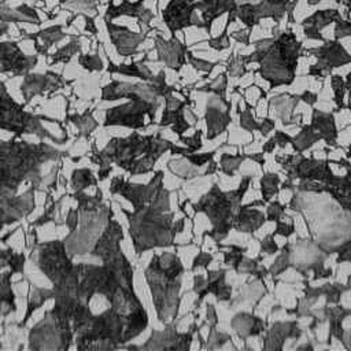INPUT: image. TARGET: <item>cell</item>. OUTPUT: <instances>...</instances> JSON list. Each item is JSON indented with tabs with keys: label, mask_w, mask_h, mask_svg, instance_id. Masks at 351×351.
Masks as SVG:
<instances>
[{
	"label": "cell",
	"mask_w": 351,
	"mask_h": 351,
	"mask_svg": "<svg viewBox=\"0 0 351 351\" xmlns=\"http://www.w3.org/2000/svg\"><path fill=\"white\" fill-rule=\"evenodd\" d=\"M271 33V37L254 41V51L243 55L245 66L256 64L254 73L269 84V90L293 84L304 51L303 41L292 29L280 30V26L274 25Z\"/></svg>",
	"instance_id": "obj_1"
},
{
	"label": "cell",
	"mask_w": 351,
	"mask_h": 351,
	"mask_svg": "<svg viewBox=\"0 0 351 351\" xmlns=\"http://www.w3.org/2000/svg\"><path fill=\"white\" fill-rule=\"evenodd\" d=\"M62 152L41 141L32 144L22 140L0 141V197L16 195L21 184L29 181L37 191L44 177L41 167L49 160H56Z\"/></svg>",
	"instance_id": "obj_2"
},
{
	"label": "cell",
	"mask_w": 351,
	"mask_h": 351,
	"mask_svg": "<svg viewBox=\"0 0 351 351\" xmlns=\"http://www.w3.org/2000/svg\"><path fill=\"white\" fill-rule=\"evenodd\" d=\"M171 141L163 138L159 132H132L128 137H114L107 145L97 151L93 147L90 160L97 166L115 163L130 176L152 173L156 162L170 149Z\"/></svg>",
	"instance_id": "obj_3"
},
{
	"label": "cell",
	"mask_w": 351,
	"mask_h": 351,
	"mask_svg": "<svg viewBox=\"0 0 351 351\" xmlns=\"http://www.w3.org/2000/svg\"><path fill=\"white\" fill-rule=\"evenodd\" d=\"M170 192L162 186L148 204L133 211L119 207L128 219L129 234L138 258L154 248L173 245L174 210L170 204Z\"/></svg>",
	"instance_id": "obj_4"
},
{
	"label": "cell",
	"mask_w": 351,
	"mask_h": 351,
	"mask_svg": "<svg viewBox=\"0 0 351 351\" xmlns=\"http://www.w3.org/2000/svg\"><path fill=\"white\" fill-rule=\"evenodd\" d=\"M163 250L162 252L152 254L144 277L158 319L167 325L178 318L182 278L186 267L180 259L176 245L165 247Z\"/></svg>",
	"instance_id": "obj_5"
},
{
	"label": "cell",
	"mask_w": 351,
	"mask_h": 351,
	"mask_svg": "<svg viewBox=\"0 0 351 351\" xmlns=\"http://www.w3.org/2000/svg\"><path fill=\"white\" fill-rule=\"evenodd\" d=\"M193 204L196 213H203L210 221L211 229L207 233L217 243H221L234 228L239 210L243 204V196L239 195L236 188L223 191L214 181Z\"/></svg>",
	"instance_id": "obj_6"
},
{
	"label": "cell",
	"mask_w": 351,
	"mask_h": 351,
	"mask_svg": "<svg viewBox=\"0 0 351 351\" xmlns=\"http://www.w3.org/2000/svg\"><path fill=\"white\" fill-rule=\"evenodd\" d=\"M43 121H49L45 115H36L25 110L23 104L16 103L7 92L4 82L0 81V129L15 133L18 138L22 134H34L38 138H49L53 143H66L67 136L58 138L51 134L44 126Z\"/></svg>",
	"instance_id": "obj_7"
},
{
	"label": "cell",
	"mask_w": 351,
	"mask_h": 351,
	"mask_svg": "<svg viewBox=\"0 0 351 351\" xmlns=\"http://www.w3.org/2000/svg\"><path fill=\"white\" fill-rule=\"evenodd\" d=\"M78 223L74 230L63 239L66 251L70 258L75 255L89 254L93 248L96 240L100 237L107 222L114 217L110 206L103 203V206L95 211H81L78 210Z\"/></svg>",
	"instance_id": "obj_8"
},
{
	"label": "cell",
	"mask_w": 351,
	"mask_h": 351,
	"mask_svg": "<svg viewBox=\"0 0 351 351\" xmlns=\"http://www.w3.org/2000/svg\"><path fill=\"white\" fill-rule=\"evenodd\" d=\"M234 18L251 33L262 19H271L276 26H280L281 19L287 15L288 22L293 23V11L298 0H233Z\"/></svg>",
	"instance_id": "obj_9"
},
{
	"label": "cell",
	"mask_w": 351,
	"mask_h": 351,
	"mask_svg": "<svg viewBox=\"0 0 351 351\" xmlns=\"http://www.w3.org/2000/svg\"><path fill=\"white\" fill-rule=\"evenodd\" d=\"M314 56L315 63L308 67V77L324 81L337 67L351 63V53L347 52L340 40H325L322 45L304 48L303 56Z\"/></svg>",
	"instance_id": "obj_10"
},
{
	"label": "cell",
	"mask_w": 351,
	"mask_h": 351,
	"mask_svg": "<svg viewBox=\"0 0 351 351\" xmlns=\"http://www.w3.org/2000/svg\"><path fill=\"white\" fill-rule=\"evenodd\" d=\"M163 176L165 171L162 169L155 170L154 176L147 184H133L125 180L122 176L112 177L110 184V192L114 195L123 196L134 208H140L148 204L158 193V191L163 186Z\"/></svg>",
	"instance_id": "obj_11"
},
{
	"label": "cell",
	"mask_w": 351,
	"mask_h": 351,
	"mask_svg": "<svg viewBox=\"0 0 351 351\" xmlns=\"http://www.w3.org/2000/svg\"><path fill=\"white\" fill-rule=\"evenodd\" d=\"M203 122L206 125V138L213 140L226 132L232 122V106L230 100L210 93L204 114H202Z\"/></svg>",
	"instance_id": "obj_12"
},
{
	"label": "cell",
	"mask_w": 351,
	"mask_h": 351,
	"mask_svg": "<svg viewBox=\"0 0 351 351\" xmlns=\"http://www.w3.org/2000/svg\"><path fill=\"white\" fill-rule=\"evenodd\" d=\"M30 350H67V344L60 328L47 311L44 319L37 322L29 332Z\"/></svg>",
	"instance_id": "obj_13"
},
{
	"label": "cell",
	"mask_w": 351,
	"mask_h": 351,
	"mask_svg": "<svg viewBox=\"0 0 351 351\" xmlns=\"http://www.w3.org/2000/svg\"><path fill=\"white\" fill-rule=\"evenodd\" d=\"M36 191L37 188L30 185L23 195H7L0 197V232L5 225L18 222L34 210Z\"/></svg>",
	"instance_id": "obj_14"
},
{
	"label": "cell",
	"mask_w": 351,
	"mask_h": 351,
	"mask_svg": "<svg viewBox=\"0 0 351 351\" xmlns=\"http://www.w3.org/2000/svg\"><path fill=\"white\" fill-rule=\"evenodd\" d=\"M154 47L156 51V60L162 62L167 69L180 73L182 66L186 64V52L189 47L182 43L177 36L165 38L156 33L154 36Z\"/></svg>",
	"instance_id": "obj_15"
},
{
	"label": "cell",
	"mask_w": 351,
	"mask_h": 351,
	"mask_svg": "<svg viewBox=\"0 0 351 351\" xmlns=\"http://www.w3.org/2000/svg\"><path fill=\"white\" fill-rule=\"evenodd\" d=\"M37 63L36 56H26L16 43L0 44V73L27 74Z\"/></svg>",
	"instance_id": "obj_16"
},
{
	"label": "cell",
	"mask_w": 351,
	"mask_h": 351,
	"mask_svg": "<svg viewBox=\"0 0 351 351\" xmlns=\"http://www.w3.org/2000/svg\"><path fill=\"white\" fill-rule=\"evenodd\" d=\"M106 23L110 38L121 56H133L137 52L138 45L148 37V33L145 32H130L128 27L112 25L110 19H106Z\"/></svg>",
	"instance_id": "obj_17"
},
{
	"label": "cell",
	"mask_w": 351,
	"mask_h": 351,
	"mask_svg": "<svg viewBox=\"0 0 351 351\" xmlns=\"http://www.w3.org/2000/svg\"><path fill=\"white\" fill-rule=\"evenodd\" d=\"M341 16L343 15L337 8L317 10L315 12H313L311 15H308L306 19H303L300 22V27H302L306 38L324 43L326 38L321 33L322 29H325L330 23H335Z\"/></svg>",
	"instance_id": "obj_18"
},
{
	"label": "cell",
	"mask_w": 351,
	"mask_h": 351,
	"mask_svg": "<svg viewBox=\"0 0 351 351\" xmlns=\"http://www.w3.org/2000/svg\"><path fill=\"white\" fill-rule=\"evenodd\" d=\"M121 15H128L133 16L138 21V25L144 27L145 32H151L154 27L151 26V21L155 18V14L144 7V0H136V1H129V0H122L119 5H114L110 3L106 14V19H112Z\"/></svg>",
	"instance_id": "obj_19"
},
{
	"label": "cell",
	"mask_w": 351,
	"mask_h": 351,
	"mask_svg": "<svg viewBox=\"0 0 351 351\" xmlns=\"http://www.w3.org/2000/svg\"><path fill=\"white\" fill-rule=\"evenodd\" d=\"M66 82L60 75L48 73L47 75L41 74H27L21 85V92L26 101H30L37 95H44L45 92H52L60 89Z\"/></svg>",
	"instance_id": "obj_20"
},
{
	"label": "cell",
	"mask_w": 351,
	"mask_h": 351,
	"mask_svg": "<svg viewBox=\"0 0 351 351\" xmlns=\"http://www.w3.org/2000/svg\"><path fill=\"white\" fill-rule=\"evenodd\" d=\"M230 326L234 336L245 340L250 336H262V333L266 330V321L252 311L241 310L232 317Z\"/></svg>",
	"instance_id": "obj_21"
},
{
	"label": "cell",
	"mask_w": 351,
	"mask_h": 351,
	"mask_svg": "<svg viewBox=\"0 0 351 351\" xmlns=\"http://www.w3.org/2000/svg\"><path fill=\"white\" fill-rule=\"evenodd\" d=\"M266 222V214L262 207H250L241 204L233 230L254 234Z\"/></svg>",
	"instance_id": "obj_22"
},
{
	"label": "cell",
	"mask_w": 351,
	"mask_h": 351,
	"mask_svg": "<svg viewBox=\"0 0 351 351\" xmlns=\"http://www.w3.org/2000/svg\"><path fill=\"white\" fill-rule=\"evenodd\" d=\"M14 273L11 270L0 274V315L7 317L16 311L15 295L11 288V277Z\"/></svg>",
	"instance_id": "obj_23"
},
{
	"label": "cell",
	"mask_w": 351,
	"mask_h": 351,
	"mask_svg": "<svg viewBox=\"0 0 351 351\" xmlns=\"http://www.w3.org/2000/svg\"><path fill=\"white\" fill-rule=\"evenodd\" d=\"M53 298V291L47 288H40L32 282H29V299H27V308L23 317V321L19 322V326H25L26 322L30 319L32 314L41 307L47 300Z\"/></svg>",
	"instance_id": "obj_24"
},
{
	"label": "cell",
	"mask_w": 351,
	"mask_h": 351,
	"mask_svg": "<svg viewBox=\"0 0 351 351\" xmlns=\"http://www.w3.org/2000/svg\"><path fill=\"white\" fill-rule=\"evenodd\" d=\"M281 181H282V178L280 177V173H273V171H265L259 177L261 197L266 203H269L277 197Z\"/></svg>",
	"instance_id": "obj_25"
},
{
	"label": "cell",
	"mask_w": 351,
	"mask_h": 351,
	"mask_svg": "<svg viewBox=\"0 0 351 351\" xmlns=\"http://www.w3.org/2000/svg\"><path fill=\"white\" fill-rule=\"evenodd\" d=\"M247 155L243 152V149L239 154H222L221 159L218 162V167L222 174L225 176H234L236 171L240 169L241 163L245 160Z\"/></svg>",
	"instance_id": "obj_26"
},
{
	"label": "cell",
	"mask_w": 351,
	"mask_h": 351,
	"mask_svg": "<svg viewBox=\"0 0 351 351\" xmlns=\"http://www.w3.org/2000/svg\"><path fill=\"white\" fill-rule=\"evenodd\" d=\"M67 119L71 121L80 130V134L78 137L81 136H85L88 137L93 129L97 128V122L95 121L93 115H92V111H85L82 114H71V115H67Z\"/></svg>",
	"instance_id": "obj_27"
},
{
	"label": "cell",
	"mask_w": 351,
	"mask_h": 351,
	"mask_svg": "<svg viewBox=\"0 0 351 351\" xmlns=\"http://www.w3.org/2000/svg\"><path fill=\"white\" fill-rule=\"evenodd\" d=\"M330 88L333 93V101H335V108L333 111L341 110L346 107V93H347V86H346V80L344 77L339 74H330Z\"/></svg>",
	"instance_id": "obj_28"
},
{
	"label": "cell",
	"mask_w": 351,
	"mask_h": 351,
	"mask_svg": "<svg viewBox=\"0 0 351 351\" xmlns=\"http://www.w3.org/2000/svg\"><path fill=\"white\" fill-rule=\"evenodd\" d=\"M97 178L93 176L92 170L88 167L77 169L71 173V186L74 191H84L90 185H96Z\"/></svg>",
	"instance_id": "obj_29"
},
{
	"label": "cell",
	"mask_w": 351,
	"mask_h": 351,
	"mask_svg": "<svg viewBox=\"0 0 351 351\" xmlns=\"http://www.w3.org/2000/svg\"><path fill=\"white\" fill-rule=\"evenodd\" d=\"M239 126L247 132L258 130L259 126V118L255 114V108L248 106L245 110L239 112Z\"/></svg>",
	"instance_id": "obj_30"
},
{
	"label": "cell",
	"mask_w": 351,
	"mask_h": 351,
	"mask_svg": "<svg viewBox=\"0 0 351 351\" xmlns=\"http://www.w3.org/2000/svg\"><path fill=\"white\" fill-rule=\"evenodd\" d=\"M186 63H189L196 71L204 73L207 75H210L213 73V70L219 64V62H208L203 58H199L189 49L186 52Z\"/></svg>",
	"instance_id": "obj_31"
},
{
	"label": "cell",
	"mask_w": 351,
	"mask_h": 351,
	"mask_svg": "<svg viewBox=\"0 0 351 351\" xmlns=\"http://www.w3.org/2000/svg\"><path fill=\"white\" fill-rule=\"evenodd\" d=\"M178 143L189 148L192 152L200 151L203 148V130L199 128H195L193 133L181 134L178 137Z\"/></svg>",
	"instance_id": "obj_32"
},
{
	"label": "cell",
	"mask_w": 351,
	"mask_h": 351,
	"mask_svg": "<svg viewBox=\"0 0 351 351\" xmlns=\"http://www.w3.org/2000/svg\"><path fill=\"white\" fill-rule=\"evenodd\" d=\"M207 45L210 49H214L217 52H222L230 47V36L226 29H222V32L215 37H208Z\"/></svg>",
	"instance_id": "obj_33"
},
{
	"label": "cell",
	"mask_w": 351,
	"mask_h": 351,
	"mask_svg": "<svg viewBox=\"0 0 351 351\" xmlns=\"http://www.w3.org/2000/svg\"><path fill=\"white\" fill-rule=\"evenodd\" d=\"M81 45L78 41H73L70 44H67L66 47L60 48L55 55H53V63H58V62H62V63H66L71 59L73 55H75L78 51H80Z\"/></svg>",
	"instance_id": "obj_34"
},
{
	"label": "cell",
	"mask_w": 351,
	"mask_h": 351,
	"mask_svg": "<svg viewBox=\"0 0 351 351\" xmlns=\"http://www.w3.org/2000/svg\"><path fill=\"white\" fill-rule=\"evenodd\" d=\"M285 204H282L280 200L274 199L269 203H266V210H265V214H266V219L267 221H271V222H277L282 214L285 213Z\"/></svg>",
	"instance_id": "obj_35"
},
{
	"label": "cell",
	"mask_w": 351,
	"mask_h": 351,
	"mask_svg": "<svg viewBox=\"0 0 351 351\" xmlns=\"http://www.w3.org/2000/svg\"><path fill=\"white\" fill-rule=\"evenodd\" d=\"M185 158H186L193 166L202 167V166H206V165L214 158V151H206V152L195 151V152L186 154Z\"/></svg>",
	"instance_id": "obj_36"
},
{
	"label": "cell",
	"mask_w": 351,
	"mask_h": 351,
	"mask_svg": "<svg viewBox=\"0 0 351 351\" xmlns=\"http://www.w3.org/2000/svg\"><path fill=\"white\" fill-rule=\"evenodd\" d=\"M351 36V21L341 16L339 21L335 22L333 27V38L335 40H343L346 37Z\"/></svg>",
	"instance_id": "obj_37"
},
{
	"label": "cell",
	"mask_w": 351,
	"mask_h": 351,
	"mask_svg": "<svg viewBox=\"0 0 351 351\" xmlns=\"http://www.w3.org/2000/svg\"><path fill=\"white\" fill-rule=\"evenodd\" d=\"M80 64L89 70V71H95V70H101L103 69V62L99 58V55H82L78 59Z\"/></svg>",
	"instance_id": "obj_38"
},
{
	"label": "cell",
	"mask_w": 351,
	"mask_h": 351,
	"mask_svg": "<svg viewBox=\"0 0 351 351\" xmlns=\"http://www.w3.org/2000/svg\"><path fill=\"white\" fill-rule=\"evenodd\" d=\"M8 266H10V270L14 273V274H22L23 273V267H25V255L21 254V252H15L11 255L10 261H8Z\"/></svg>",
	"instance_id": "obj_39"
},
{
	"label": "cell",
	"mask_w": 351,
	"mask_h": 351,
	"mask_svg": "<svg viewBox=\"0 0 351 351\" xmlns=\"http://www.w3.org/2000/svg\"><path fill=\"white\" fill-rule=\"evenodd\" d=\"M274 130H276V121H274V119H271L270 117L259 118L258 132H259L263 137H269Z\"/></svg>",
	"instance_id": "obj_40"
},
{
	"label": "cell",
	"mask_w": 351,
	"mask_h": 351,
	"mask_svg": "<svg viewBox=\"0 0 351 351\" xmlns=\"http://www.w3.org/2000/svg\"><path fill=\"white\" fill-rule=\"evenodd\" d=\"M59 203H60V200L52 202V204L44 211V214H43L37 221H34V222L32 223V226H33V225H34V226H41V225H44V223H47V222H49V221H53V214H55V211H56Z\"/></svg>",
	"instance_id": "obj_41"
},
{
	"label": "cell",
	"mask_w": 351,
	"mask_h": 351,
	"mask_svg": "<svg viewBox=\"0 0 351 351\" xmlns=\"http://www.w3.org/2000/svg\"><path fill=\"white\" fill-rule=\"evenodd\" d=\"M251 34H252V33H251L247 27L240 29V30H233L232 33H229L230 38H234L237 43H240V44H243V45H251V43H250Z\"/></svg>",
	"instance_id": "obj_42"
},
{
	"label": "cell",
	"mask_w": 351,
	"mask_h": 351,
	"mask_svg": "<svg viewBox=\"0 0 351 351\" xmlns=\"http://www.w3.org/2000/svg\"><path fill=\"white\" fill-rule=\"evenodd\" d=\"M299 99L306 106L314 107L318 103V93L313 92L311 89H304L302 93H299Z\"/></svg>",
	"instance_id": "obj_43"
},
{
	"label": "cell",
	"mask_w": 351,
	"mask_h": 351,
	"mask_svg": "<svg viewBox=\"0 0 351 351\" xmlns=\"http://www.w3.org/2000/svg\"><path fill=\"white\" fill-rule=\"evenodd\" d=\"M306 1L308 5H317L321 3V0H306ZM335 1L344 8V18L351 21V0H335Z\"/></svg>",
	"instance_id": "obj_44"
},
{
	"label": "cell",
	"mask_w": 351,
	"mask_h": 351,
	"mask_svg": "<svg viewBox=\"0 0 351 351\" xmlns=\"http://www.w3.org/2000/svg\"><path fill=\"white\" fill-rule=\"evenodd\" d=\"M78 215H80L78 208H70V210L67 211V215H66L64 223L67 225L69 232H71V230H74V229H75V226H77V223H78Z\"/></svg>",
	"instance_id": "obj_45"
},
{
	"label": "cell",
	"mask_w": 351,
	"mask_h": 351,
	"mask_svg": "<svg viewBox=\"0 0 351 351\" xmlns=\"http://www.w3.org/2000/svg\"><path fill=\"white\" fill-rule=\"evenodd\" d=\"M14 254L12 248H5V250H0V269L4 266H8V261L11 258V255Z\"/></svg>",
	"instance_id": "obj_46"
},
{
	"label": "cell",
	"mask_w": 351,
	"mask_h": 351,
	"mask_svg": "<svg viewBox=\"0 0 351 351\" xmlns=\"http://www.w3.org/2000/svg\"><path fill=\"white\" fill-rule=\"evenodd\" d=\"M111 170H112L111 165L100 166V167H99V170H97V180H99V181H103V180L108 178V176H110V173H111Z\"/></svg>",
	"instance_id": "obj_47"
},
{
	"label": "cell",
	"mask_w": 351,
	"mask_h": 351,
	"mask_svg": "<svg viewBox=\"0 0 351 351\" xmlns=\"http://www.w3.org/2000/svg\"><path fill=\"white\" fill-rule=\"evenodd\" d=\"M346 86H347V103H346V107L350 110L351 112V71L346 75Z\"/></svg>",
	"instance_id": "obj_48"
},
{
	"label": "cell",
	"mask_w": 351,
	"mask_h": 351,
	"mask_svg": "<svg viewBox=\"0 0 351 351\" xmlns=\"http://www.w3.org/2000/svg\"><path fill=\"white\" fill-rule=\"evenodd\" d=\"M86 30H90L93 34L96 33V26H95L93 21L89 19V18H86Z\"/></svg>",
	"instance_id": "obj_49"
},
{
	"label": "cell",
	"mask_w": 351,
	"mask_h": 351,
	"mask_svg": "<svg viewBox=\"0 0 351 351\" xmlns=\"http://www.w3.org/2000/svg\"><path fill=\"white\" fill-rule=\"evenodd\" d=\"M62 1H63V0H62Z\"/></svg>",
	"instance_id": "obj_50"
}]
</instances>
